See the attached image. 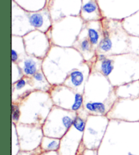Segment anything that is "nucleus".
Returning a JSON list of instances; mask_svg holds the SVG:
<instances>
[{"label": "nucleus", "instance_id": "7c9ffc66", "mask_svg": "<svg viewBox=\"0 0 139 155\" xmlns=\"http://www.w3.org/2000/svg\"><path fill=\"white\" fill-rule=\"evenodd\" d=\"M20 151H21V146H20L16 125L12 123V155H17Z\"/></svg>", "mask_w": 139, "mask_h": 155}, {"label": "nucleus", "instance_id": "39448f33", "mask_svg": "<svg viewBox=\"0 0 139 155\" xmlns=\"http://www.w3.org/2000/svg\"><path fill=\"white\" fill-rule=\"evenodd\" d=\"M103 38L97 49V55H115L129 52L130 35L118 20L104 18Z\"/></svg>", "mask_w": 139, "mask_h": 155}, {"label": "nucleus", "instance_id": "72a5a7b5", "mask_svg": "<svg viewBox=\"0 0 139 155\" xmlns=\"http://www.w3.org/2000/svg\"><path fill=\"white\" fill-rule=\"evenodd\" d=\"M129 52L139 56V37L130 35Z\"/></svg>", "mask_w": 139, "mask_h": 155}, {"label": "nucleus", "instance_id": "f03ea898", "mask_svg": "<svg viewBox=\"0 0 139 155\" xmlns=\"http://www.w3.org/2000/svg\"><path fill=\"white\" fill-rule=\"evenodd\" d=\"M92 71L108 78L114 87L139 80V56L132 53L97 55Z\"/></svg>", "mask_w": 139, "mask_h": 155}, {"label": "nucleus", "instance_id": "4468645a", "mask_svg": "<svg viewBox=\"0 0 139 155\" xmlns=\"http://www.w3.org/2000/svg\"><path fill=\"white\" fill-rule=\"evenodd\" d=\"M16 128L21 150L30 151L39 147L44 136L42 125L19 123L16 125Z\"/></svg>", "mask_w": 139, "mask_h": 155}, {"label": "nucleus", "instance_id": "b1692460", "mask_svg": "<svg viewBox=\"0 0 139 155\" xmlns=\"http://www.w3.org/2000/svg\"><path fill=\"white\" fill-rule=\"evenodd\" d=\"M118 98L135 99L139 97V80L115 87Z\"/></svg>", "mask_w": 139, "mask_h": 155}, {"label": "nucleus", "instance_id": "f3484780", "mask_svg": "<svg viewBox=\"0 0 139 155\" xmlns=\"http://www.w3.org/2000/svg\"><path fill=\"white\" fill-rule=\"evenodd\" d=\"M33 30L28 11L12 0V35L24 37Z\"/></svg>", "mask_w": 139, "mask_h": 155}, {"label": "nucleus", "instance_id": "9b49d317", "mask_svg": "<svg viewBox=\"0 0 139 155\" xmlns=\"http://www.w3.org/2000/svg\"><path fill=\"white\" fill-rule=\"evenodd\" d=\"M49 93L56 107L75 112L83 108V94L64 84L53 85Z\"/></svg>", "mask_w": 139, "mask_h": 155}, {"label": "nucleus", "instance_id": "c85d7f7f", "mask_svg": "<svg viewBox=\"0 0 139 155\" xmlns=\"http://www.w3.org/2000/svg\"><path fill=\"white\" fill-rule=\"evenodd\" d=\"M22 9L28 12H36L46 7L47 0H12Z\"/></svg>", "mask_w": 139, "mask_h": 155}, {"label": "nucleus", "instance_id": "412c9836", "mask_svg": "<svg viewBox=\"0 0 139 155\" xmlns=\"http://www.w3.org/2000/svg\"><path fill=\"white\" fill-rule=\"evenodd\" d=\"M35 90L31 84L30 77L24 76L12 84V102L19 104Z\"/></svg>", "mask_w": 139, "mask_h": 155}, {"label": "nucleus", "instance_id": "7ed1b4c3", "mask_svg": "<svg viewBox=\"0 0 139 155\" xmlns=\"http://www.w3.org/2000/svg\"><path fill=\"white\" fill-rule=\"evenodd\" d=\"M83 108L89 114L107 116L117 100L115 88L107 77L92 71L83 93Z\"/></svg>", "mask_w": 139, "mask_h": 155}, {"label": "nucleus", "instance_id": "f704fd0d", "mask_svg": "<svg viewBox=\"0 0 139 155\" xmlns=\"http://www.w3.org/2000/svg\"><path fill=\"white\" fill-rule=\"evenodd\" d=\"M76 155H98V150L86 148L82 142L80 146Z\"/></svg>", "mask_w": 139, "mask_h": 155}, {"label": "nucleus", "instance_id": "a211bd4d", "mask_svg": "<svg viewBox=\"0 0 139 155\" xmlns=\"http://www.w3.org/2000/svg\"><path fill=\"white\" fill-rule=\"evenodd\" d=\"M92 62L85 61L79 67L73 69L69 74L63 84L83 94L86 84L92 72Z\"/></svg>", "mask_w": 139, "mask_h": 155}, {"label": "nucleus", "instance_id": "1a4fd4ad", "mask_svg": "<svg viewBox=\"0 0 139 155\" xmlns=\"http://www.w3.org/2000/svg\"><path fill=\"white\" fill-rule=\"evenodd\" d=\"M77 113V117L73 125L60 139L59 155H76L83 142L86 122L90 114L83 108Z\"/></svg>", "mask_w": 139, "mask_h": 155}, {"label": "nucleus", "instance_id": "9d476101", "mask_svg": "<svg viewBox=\"0 0 139 155\" xmlns=\"http://www.w3.org/2000/svg\"><path fill=\"white\" fill-rule=\"evenodd\" d=\"M109 119L107 116L90 114L83 131V143L86 148L98 150L108 127Z\"/></svg>", "mask_w": 139, "mask_h": 155}, {"label": "nucleus", "instance_id": "5701e85b", "mask_svg": "<svg viewBox=\"0 0 139 155\" xmlns=\"http://www.w3.org/2000/svg\"><path fill=\"white\" fill-rule=\"evenodd\" d=\"M21 68L24 76L31 77L42 70L43 59L27 54L16 63Z\"/></svg>", "mask_w": 139, "mask_h": 155}, {"label": "nucleus", "instance_id": "dca6fc26", "mask_svg": "<svg viewBox=\"0 0 139 155\" xmlns=\"http://www.w3.org/2000/svg\"><path fill=\"white\" fill-rule=\"evenodd\" d=\"M82 0H47L46 8L53 22L71 16H80Z\"/></svg>", "mask_w": 139, "mask_h": 155}, {"label": "nucleus", "instance_id": "c756f323", "mask_svg": "<svg viewBox=\"0 0 139 155\" xmlns=\"http://www.w3.org/2000/svg\"><path fill=\"white\" fill-rule=\"evenodd\" d=\"M60 145V139L43 136L40 148L43 152L59 151Z\"/></svg>", "mask_w": 139, "mask_h": 155}, {"label": "nucleus", "instance_id": "6ab92c4d", "mask_svg": "<svg viewBox=\"0 0 139 155\" xmlns=\"http://www.w3.org/2000/svg\"><path fill=\"white\" fill-rule=\"evenodd\" d=\"M73 48L79 51L86 62H92L96 58L97 50L89 39L88 31L85 24L76 41L74 43Z\"/></svg>", "mask_w": 139, "mask_h": 155}, {"label": "nucleus", "instance_id": "4be33fe9", "mask_svg": "<svg viewBox=\"0 0 139 155\" xmlns=\"http://www.w3.org/2000/svg\"><path fill=\"white\" fill-rule=\"evenodd\" d=\"M80 16L85 22L101 21L104 18L97 0H82Z\"/></svg>", "mask_w": 139, "mask_h": 155}, {"label": "nucleus", "instance_id": "f8f14e48", "mask_svg": "<svg viewBox=\"0 0 139 155\" xmlns=\"http://www.w3.org/2000/svg\"><path fill=\"white\" fill-rule=\"evenodd\" d=\"M104 18L123 21L139 10V0H97Z\"/></svg>", "mask_w": 139, "mask_h": 155}, {"label": "nucleus", "instance_id": "aec40b11", "mask_svg": "<svg viewBox=\"0 0 139 155\" xmlns=\"http://www.w3.org/2000/svg\"><path fill=\"white\" fill-rule=\"evenodd\" d=\"M31 24L35 30L47 33L53 25L50 13L47 8L36 12H29Z\"/></svg>", "mask_w": 139, "mask_h": 155}, {"label": "nucleus", "instance_id": "423d86ee", "mask_svg": "<svg viewBox=\"0 0 139 155\" xmlns=\"http://www.w3.org/2000/svg\"><path fill=\"white\" fill-rule=\"evenodd\" d=\"M21 119L19 123L43 125L54 107L50 93L34 90L19 103Z\"/></svg>", "mask_w": 139, "mask_h": 155}, {"label": "nucleus", "instance_id": "473e14b6", "mask_svg": "<svg viewBox=\"0 0 139 155\" xmlns=\"http://www.w3.org/2000/svg\"><path fill=\"white\" fill-rule=\"evenodd\" d=\"M21 113L20 106L18 103L12 102V123L18 124L21 119Z\"/></svg>", "mask_w": 139, "mask_h": 155}, {"label": "nucleus", "instance_id": "393cba45", "mask_svg": "<svg viewBox=\"0 0 139 155\" xmlns=\"http://www.w3.org/2000/svg\"><path fill=\"white\" fill-rule=\"evenodd\" d=\"M101 21L85 22V26L87 31H88L89 39L90 40L92 45L96 49V50L103 38V27Z\"/></svg>", "mask_w": 139, "mask_h": 155}, {"label": "nucleus", "instance_id": "2f4dec72", "mask_svg": "<svg viewBox=\"0 0 139 155\" xmlns=\"http://www.w3.org/2000/svg\"><path fill=\"white\" fill-rule=\"evenodd\" d=\"M23 77H24V74L18 64L12 62V84L18 81Z\"/></svg>", "mask_w": 139, "mask_h": 155}, {"label": "nucleus", "instance_id": "cd10ccee", "mask_svg": "<svg viewBox=\"0 0 139 155\" xmlns=\"http://www.w3.org/2000/svg\"><path fill=\"white\" fill-rule=\"evenodd\" d=\"M121 22L124 29L130 35L139 37V10Z\"/></svg>", "mask_w": 139, "mask_h": 155}, {"label": "nucleus", "instance_id": "bb28decb", "mask_svg": "<svg viewBox=\"0 0 139 155\" xmlns=\"http://www.w3.org/2000/svg\"><path fill=\"white\" fill-rule=\"evenodd\" d=\"M31 84L35 90H39L49 92L52 87V85L45 75L43 71L37 72L33 76L30 77Z\"/></svg>", "mask_w": 139, "mask_h": 155}, {"label": "nucleus", "instance_id": "c9c22d12", "mask_svg": "<svg viewBox=\"0 0 139 155\" xmlns=\"http://www.w3.org/2000/svg\"><path fill=\"white\" fill-rule=\"evenodd\" d=\"M42 153L43 151L39 146V148L35 149L33 150H21L17 155H40Z\"/></svg>", "mask_w": 139, "mask_h": 155}, {"label": "nucleus", "instance_id": "6e6552de", "mask_svg": "<svg viewBox=\"0 0 139 155\" xmlns=\"http://www.w3.org/2000/svg\"><path fill=\"white\" fill-rule=\"evenodd\" d=\"M77 113L54 106L42 125L46 136L61 139L71 127Z\"/></svg>", "mask_w": 139, "mask_h": 155}, {"label": "nucleus", "instance_id": "ddd939ff", "mask_svg": "<svg viewBox=\"0 0 139 155\" xmlns=\"http://www.w3.org/2000/svg\"><path fill=\"white\" fill-rule=\"evenodd\" d=\"M107 117L109 120L139 121V97L135 99L117 98Z\"/></svg>", "mask_w": 139, "mask_h": 155}, {"label": "nucleus", "instance_id": "0eeeda50", "mask_svg": "<svg viewBox=\"0 0 139 155\" xmlns=\"http://www.w3.org/2000/svg\"><path fill=\"white\" fill-rule=\"evenodd\" d=\"M85 22L80 16H71L53 22L47 34L52 45L60 47H73Z\"/></svg>", "mask_w": 139, "mask_h": 155}, {"label": "nucleus", "instance_id": "a878e982", "mask_svg": "<svg viewBox=\"0 0 139 155\" xmlns=\"http://www.w3.org/2000/svg\"><path fill=\"white\" fill-rule=\"evenodd\" d=\"M27 54L23 37L12 35V62L17 63Z\"/></svg>", "mask_w": 139, "mask_h": 155}, {"label": "nucleus", "instance_id": "e433bc0d", "mask_svg": "<svg viewBox=\"0 0 139 155\" xmlns=\"http://www.w3.org/2000/svg\"><path fill=\"white\" fill-rule=\"evenodd\" d=\"M40 155H59L57 151H50V152H43Z\"/></svg>", "mask_w": 139, "mask_h": 155}, {"label": "nucleus", "instance_id": "20e7f679", "mask_svg": "<svg viewBox=\"0 0 139 155\" xmlns=\"http://www.w3.org/2000/svg\"><path fill=\"white\" fill-rule=\"evenodd\" d=\"M84 62L81 54L74 48L53 45L43 60L42 71L52 85H61L69 74Z\"/></svg>", "mask_w": 139, "mask_h": 155}, {"label": "nucleus", "instance_id": "f257e3e1", "mask_svg": "<svg viewBox=\"0 0 139 155\" xmlns=\"http://www.w3.org/2000/svg\"><path fill=\"white\" fill-rule=\"evenodd\" d=\"M98 155H139V121L109 120Z\"/></svg>", "mask_w": 139, "mask_h": 155}, {"label": "nucleus", "instance_id": "2eb2a0df", "mask_svg": "<svg viewBox=\"0 0 139 155\" xmlns=\"http://www.w3.org/2000/svg\"><path fill=\"white\" fill-rule=\"evenodd\" d=\"M22 37L27 54L43 60L53 45L47 34L38 30L31 31Z\"/></svg>", "mask_w": 139, "mask_h": 155}]
</instances>
